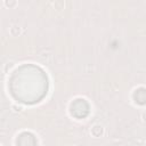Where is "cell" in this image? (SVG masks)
Segmentation results:
<instances>
[{
	"mask_svg": "<svg viewBox=\"0 0 146 146\" xmlns=\"http://www.w3.org/2000/svg\"><path fill=\"white\" fill-rule=\"evenodd\" d=\"M9 32H10V34H11L13 36H18V35L22 34L23 29H22L19 25H13V26H10Z\"/></svg>",
	"mask_w": 146,
	"mask_h": 146,
	"instance_id": "obj_2",
	"label": "cell"
},
{
	"mask_svg": "<svg viewBox=\"0 0 146 146\" xmlns=\"http://www.w3.org/2000/svg\"><path fill=\"white\" fill-rule=\"evenodd\" d=\"M141 120H143L144 123H146V111L143 112V114H141Z\"/></svg>",
	"mask_w": 146,
	"mask_h": 146,
	"instance_id": "obj_6",
	"label": "cell"
},
{
	"mask_svg": "<svg viewBox=\"0 0 146 146\" xmlns=\"http://www.w3.org/2000/svg\"><path fill=\"white\" fill-rule=\"evenodd\" d=\"M64 0H55V2H54V7L56 8V9H58V10H60L62 8H64Z\"/></svg>",
	"mask_w": 146,
	"mask_h": 146,
	"instance_id": "obj_3",
	"label": "cell"
},
{
	"mask_svg": "<svg viewBox=\"0 0 146 146\" xmlns=\"http://www.w3.org/2000/svg\"><path fill=\"white\" fill-rule=\"evenodd\" d=\"M5 5H6V7L13 8L17 5V0H5Z\"/></svg>",
	"mask_w": 146,
	"mask_h": 146,
	"instance_id": "obj_4",
	"label": "cell"
},
{
	"mask_svg": "<svg viewBox=\"0 0 146 146\" xmlns=\"http://www.w3.org/2000/svg\"><path fill=\"white\" fill-rule=\"evenodd\" d=\"M11 108H13L14 112H22V111H23V106L17 105V104H14V105L11 106Z\"/></svg>",
	"mask_w": 146,
	"mask_h": 146,
	"instance_id": "obj_5",
	"label": "cell"
},
{
	"mask_svg": "<svg viewBox=\"0 0 146 146\" xmlns=\"http://www.w3.org/2000/svg\"><path fill=\"white\" fill-rule=\"evenodd\" d=\"M90 133H91L94 137H100V136H103V133H104V128H103L102 125H99V124H95V125L91 128Z\"/></svg>",
	"mask_w": 146,
	"mask_h": 146,
	"instance_id": "obj_1",
	"label": "cell"
}]
</instances>
